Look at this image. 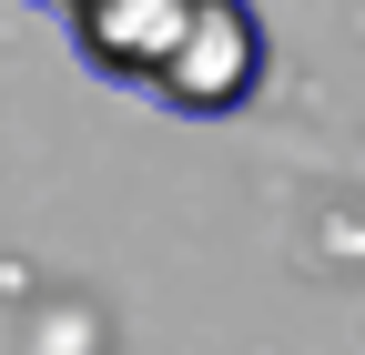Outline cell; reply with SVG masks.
I'll use <instances>...</instances> for the list:
<instances>
[{
	"instance_id": "cell-1",
	"label": "cell",
	"mask_w": 365,
	"mask_h": 355,
	"mask_svg": "<svg viewBox=\"0 0 365 355\" xmlns=\"http://www.w3.org/2000/svg\"><path fill=\"white\" fill-rule=\"evenodd\" d=\"M264 71H274V41H264L254 0H193L182 11V41L163 51V71L143 92L163 112H182V122H223V112H244L264 92Z\"/></svg>"
},
{
	"instance_id": "cell-2",
	"label": "cell",
	"mask_w": 365,
	"mask_h": 355,
	"mask_svg": "<svg viewBox=\"0 0 365 355\" xmlns=\"http://www.w3.org/2000/svg\"><path fill=\"white\" fill-rule=\"evenodd\" d=\"M182 11H193V0H71V11H51V21L71 31V51L102 81L143 92V81L163 71V51L182 41Z\"/></svg>"
},
{
	"instance_id": "cell-3",
	"label": "cell",
	"mask_w": 365,
	"mask_h": 355,
	"mask_svg": "<svg viewBox=\"0 0 365 355\" xmlns=\"http://www.w3.org/2000/svg\"><path fill=\"white\" fill-rule=\"evenodd\" d=\"M41 11H71V0H41Z\"/></svg>"
}]
</instances>
